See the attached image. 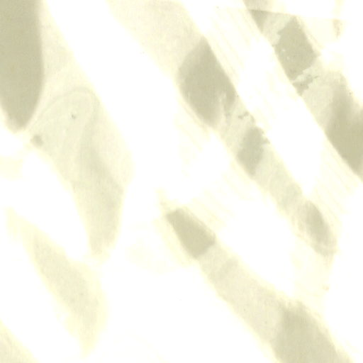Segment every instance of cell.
<instances>
[{"mask_svg": "<svg viewBox=\"0 0 363 363\" xmlns=\"http://www.w3.org/2000/svg\"><path fill=\"white\" fill-rule=\"evenodd\" d=\"M52 125L42 119L35 142L54 162L67 185L86 242L111 245L120 236L133 178L129 153L114 125L95 103L88 113H65Z\"/></svg>", "mask_w": 363, "mask_h": 363, "instance_id": "obj_1", "label": "cell"}, {"mask_svg": "<svg viewBox=\"0 0 363 363\" xmlns=\"http://www.w3.org/2000/svg\"><path fill=\"white\" fill-rule=\"evenodd\" d=\"M9 233L23 248L65 330L82 357L96 349L109 319L108 296L91 264L70 256L35 224L6 211Z\"/></svg>", "mask_w": 363, "mask_h": 363, "instance_id": "obj_2", "label": "cell"}, {"mask_svg": "<svg viewBox=\"0 0 363 363\" xmlns=\"http://www.w3.org/2000/svg\"><path fill=\"white\" fill-rule=\"evenodd\" d=\"M39 1L0 0L1 107L13 132L25 130L38 108L44 80Z\"/></svg>", "mask_w": 363, "mask_h": 363, "instance_id": "obj_3", "label": "cell"}, {"mask_svg": "<svg viewBox=\"0 0 363 363\" xmlns=\"http://www.w3.org/2000/svg\"><path fill=\"white\" fill-rule=\"evenodd\" d=\"M176 79L186 113L205 131L218 134L243 106L203 36L180 62Z\"/></svg>", "mask_w": 363, "mask_h": 363, "instance_id": "obj_4", "label": "cell"}, {"mask_svg": "<svg viewBox=\"0 0 363 363\" xmlns=\"http://www.w3.org/2000/svg\"><path fill=\"white\" fill-rule=\"evenodd\" d=\"M340 160L362 176V109L345 79L333 72H321L301 94Z\"/></svg>", "mask_w": 363, "mask_h": 363, "instance_id": "obj_5", "label": "cell"}, {"mask_svg": "<svg viewBox=\"0 0 363 363\" xmlns=\"http://www.w3.org/2000/svg\"><path fill=\"white\" fill-rule=\"evenodd\" d=\"M157 206L155 228L180 266L195 267L220 242L213 228L191 204L160 194Z\"/></svg>", "mask_w": 363, "mask_h": 363, "instance_id": "obj_6", "label": "cell"}, {"mask_svg": "<svg viewBox=\"0 0 363 363\" xmlns=\"http://www.w3.org/2000/svg\"><path fill=\"white\" fill-rule=\"evenodd\" d=\"M264 19L255 18L271 42L286 75L298 91L306 87L323 69L319 52L295 16L251 9Z\"/></svg>", "mask_w": 363, "mask_h": 363, "instance_id": "obj_7", "label": "cell"}, {"mask_svg": "<svg viewBox=\"0 0 363 363\" xmlns=\"http://www.w3.org/2000/svg\"><path fill=\"white\" fill-rule=\"evenodd\" d=\"M335 347L306 310L297 306L283 312L274 352L284 362H321L336 356Z\"/></svg>", "mask_w": 363, "mask_h": 363, "instance_id": "obj_8", "label": "cell"}, {"mask_svg": "<svg viewBox=\"0 0 363 363\" xmlns=\"http://www.w3.org/2000/svg\"><path fill=\"white\" fill-rule=\"evenodd\" d=\"M296 217L300 232L313 250L323 257H331L336 240L320 209L314 203L303 199L296 206Z\"/></svg>", "mask_w": 363, "mask_h": 363, "instance_id": "obj_9", "label": "cell"}, {"mask_svg": "<svg viewBox=\"0 0 363 363\" xmlns=\"http://www.w3.org/2000/svg\"><path fill=\"white\" fill-rule=\"evenodd\" d=\"M32 351L13 330L0 321V363H37Z\"/></svg>", "mask_w": 363, "mask_h": 363, "instance_id": "obj_10", "label": "cell"}]
</instances>
